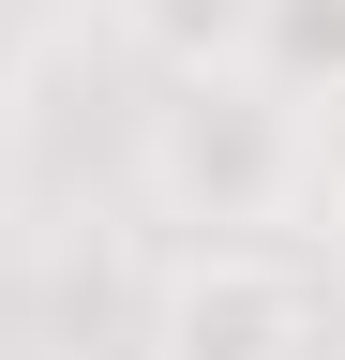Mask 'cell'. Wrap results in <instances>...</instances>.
Returning <instances> with one entry per match:
<instances>
[{
  "label": "cell",
  "mask_w": 345,
  "mask_h": 360,
  "mask_svg": "<svg viewBox=\"0 0 345 360\" xmlns=\"http://www.w3.org/2000/svg\"><path fill=\"white\" fill-rule=\"evenodd\" d=\"M15 75H30V45H15V15H0V105H15Z\"/></svg>",
  "instance_id": "cell-6"
},
{
  "label": "cell",
  "mask_w": 345,
  "mask_h": 360,
  "mask_svg": "<svg viewBox=\"0 0 345 360\" xmlns=\"http://www.w3.org/2000/svg\"><path fill=\"white\" fill-rule=\"evenodd\" d=\"M0 360H30V345H0Z\"/></svg>",
  "instance_id": "cell-7"
},
{
  "label": "cell",
  "mask_w": 345,
  "mask_h": 360,
  "mask_svg": "<svg viewBox=\"0 0 345 360\" xmlns=\"http://www.w3.org/2000/svg\"><path fill=\"white\" fill-rule=\"evenodd\" d=\"M300 210L345 225V75H330V90H300Z\"/></svg>",
  "instance_id": "cell-5"
},
{
  "label": "cell",
  "mask_w": 345,
  "mask_h": 360,
  "mask_svg": "<svg viewBox=\"0 0 345 360\" xmlns=\"http://www.w3.org/2000/svg\"><path fill=\"white\" fill-rule=\"evenodd\" d=\"M315 345H330L315 270L271 240H181L150 285V360H315Z\"/></svg>",
  "instance_id": "cell-2"
},
{
  "label": "cell",
  "mask_w": 345,
  "mask_h": 360,
  "mask_svg": "<svg viewBox=\"0 0 345 360\" xmlns=\"http://www.w3.org/2000/svg\"><path fill=\"white\" fill-rule=\"evenodd\" d=\"M136 180L165 225L195 240H255V225L300 210V90L271 60H226V75H165V105L136 120Z\"/></svg>",
  "instance_id": "cell-1"
},
{
  "label": "cell",
  "mask_w": 345,
  "mask_h": 360,
  "mask_svg": "<svg viewBox=\"0 0 345 360\" xmlns=\"http://www.w3.org/2000/svg\"><path fill=\"white\" fill-rule=\"evenodd\" d=\"M271 75L285 90H330L345 75V0H271Z\"/></svg>",
  "instance_id": "cell-4"
},
{
  "label": "cell",
  "mask_w": 345,
  "mask_h": 360,
  "mask_svg": "<svg viewBox=\"0 0 345 360\" xmlns=\"http://www.w3.org/2000/svg\"><path fill=\"white\" fill-rule=\"evenodd\" d=\"M120 45L150 75H226V60H271V0H120Z\"/></svg>",
  "instance_id": "cell-3"
}]
</instances>
